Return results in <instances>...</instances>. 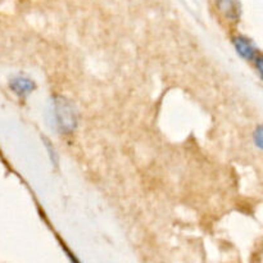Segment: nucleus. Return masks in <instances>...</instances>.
I'll list each match as a JSON object with an SVG mask.
<instances>
[{"label": "nucleus", "instance_id": "f257e3e1", "mask_svg": "<svg viewBox=\"0 0 263 263\" xmlns=\"http://www.w3.org/2000/svg\"><path fill=\"white\" fill-rule=\"evenodd\" d=\"M54 115H55L57 125L64 134L71 133L76 127V113L68 100L61 97L57 98L54 102Z\"/></svg>", "mask_w": 263, "mask_h": 263}, {"label": "nucleus", "instance_id": "f03ea898", "mask_svg": "<svg viewBox=\"0 0 263 263\" xmlns=\"http://www.w3.org/2000/svg\"><path fill=\"white\" fill-rule=\"evenodd\" d=\"M234 45H235L236 51L241 58L254 61L258 57V49L254 46V44L249 39L238 36V37L234 39Z\"/></svg>", "mask_w": 263, "mask_h": 263}, {"label": "nucleus", "instance_id": "7ed1b4c3", "mask_svg": "<svg viewBox=\"0 0 263 263\" xmlns=\"http://www.w3.org/2000/svg\"><path fill=\"white\" fill-rule=\"evenodd\" d=\"M10 89L15 92V94L21 95V97H26V95L31 94L32 90L35 89V84L31 81L30 79L23 76L14 77L10 81Z\"/></svg>", "mask_w": 263, "mask_h": 263}, {"label": "nucleus", "instance_id": "20e7f679", "mask_svg": "<svg viewBox=\"0 0 263 263\" xmlns=\"http://www.w3.org/2000/svg\"><path fill=\"white\" fill-rule=\"evenodd\" d=\"M221 12L230 20H238L240 17V3L239 0H218Z\"/></svg>", "mask_w": 263, "mask_h": 263}, {"label": "nucleus", "instance_id": "39448f33", "mask_svg": "<svg viewBox=\"0 0 263 263\" xmlns=\"http://www.w3.org/2000/svg\"><path fill=\"white\" fill-rule=\"evenodd\" d=\"M254 140H256V144L258 148L262 146V127L257 128V131L254 133Z\"/></svg>", "mask_w": 263, "mask_h": 263}]
</instances>
